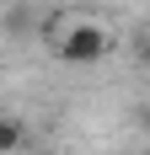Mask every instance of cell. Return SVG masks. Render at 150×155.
Listing matches in <instances>:
<instances>
[{
  "mask_svg": "<svg viewBox=\"0 0 150 155\" xmlns=\"http://www.w3.org/2000/svg\"><path fill=\"white\" fill-rule=\"evenodd\" d=\"M107 54H113V38H107V27H97V21H75L70 32L59 38V59L64 64H102Z\"/></svg>",
  "mask_w": 150,
  "mask_h": 155,
  "instance_id": "1",
  "label": "cell"
},
{
  "mask_svg": "<svg viewBox=\"0 0 150 155\" xmlns=\"http://www.w3.org/2000/svg\"><path fill=\"white\" fill-rule=\"evenodd\" d=\"M27 144V128L16 123V118H0V155H16Z\"/></svg>",
  "mask_w": 150,
  "mask_h": 155,
  "instance_id": "2",
  "label": "cell"
},
{
  "mask_svg": "<svg viewBox=\"0 0 150 155\" xmlns=\"http://www.w3.org/2000/svg\"><path fill=\"white\" fill-rule=\"evenodd\" d=\"M139 64H145V70H150V43H145V48H139Z\"/></svg>",
  "mask_w": 150,
  "mask_h": 155,
  "instance_id": "3",
  "label": "cell"
}]
</instances>
